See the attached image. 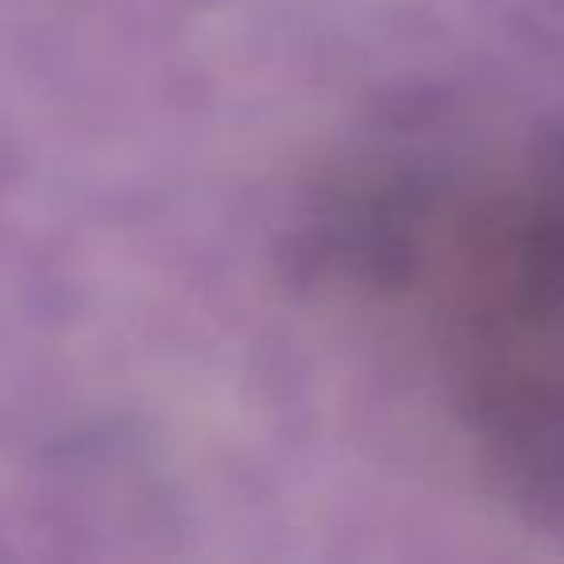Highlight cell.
Listing matches in <instances>:
<instances>
[{"mask_svg":"<svg viewBox=\"0 0 564 564\" xmlns=\"http://www.w3.org/2000/svg\"><path fill=\"white\" fill-rule=\"evenodd\" d=\"M317 236L333 279L422 345L479 464L564 514V140L364 166Z\"/></svg>","mask_w":564,"mask_h":564,"instance_id":"obj_1","label":"cell"}]
</instances>
